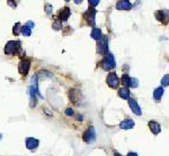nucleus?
<instances>
[{
  "mask_svg": "<svg viewBox=\"0 0 169 156\" xmlns=\"http://www.w3.org/2000/svg\"><path fill=\"white\" fill-rule=\"evenodd\" d=\"M30 94H31V107L35 106L37 101V96L42 98L39 91V83H37V75H33L32 83L30 87Z\"/></svg>",
  "mask_w": 169,
  "mask_h": 156,
  "instance_id": "nucleus-1",
  "label": "nucleus"
},
{
  "mask_svg": "<svg viewBox=\"0 0 169 156\" xmlns=\"http://www.w3.org/2000/svg\"><path fill=\"white\" fill-rule=\"evenodd\" d=\"M21 51V42L9 41L5 46V53L7 55H16Z\"/></svg>",
  "mask_w": 169,
  "mask_h": 156,
  "instance_id": "nucleus-2",
  "label": "nucleus"
},
{
  "mask_svg": "<svg viewBox=\"0 0 169 156\" xmlns=\"http://www.w3.org/2000/svg\"><path fill=\"white\" fill-rule=\"evenodd\" d=\"M101 69L105 71L113 70V69L115 68V60H114L113 54L107 53L106 55H105L104 59H103V61H101Z\"/></svg>",
  "mask_w": 169,
  "mask_h": 156,
  "instance_id": "nucleus-3",
  "label": "nucleus"
},
{
  "mask_svg": "<svg viewBox=\"0 0 169 156\" xmlns=\"http://www.w3.org/2000/svg\"><path fill=\"white\" fill-rule=\"evenodd\" d=\"M82 139L85 143H92V141L96 140V131H95V128L92 126H90L88 129L83 133L82 135Z\"/></svg>",
  "mask_w": 169,
  "mask_h": 156,
  "instance_id": "nucleus-4",
  "label": "nucleus"
},
{
  "mask_svg": "<svg viewBox=\"0 0 169 156\" xmlns=\"http://www.w3.org/2000/svg\"><path fill=\"white\" fill-rule=\"evenodd\" d=\"M97 52L101 55H106L108 53V46H107V38L106 37H101V39L97 41Z\"/></svg>",
  "mask_w": 169,
  "mask_h": 156,
  "instance_id": "nucleus-5",
  "label": "nucleus"
},
{
  "mask_svg": "<svg viewBox=\"0 0 169 156\" xmlns=\"http://www.w3.org/2000/svg\"><path fill=\"white\" fill-rule=\"evenodd\" d=\"M31 68V62L28 59H23L19 62V65H18V71H19V73L21 75H26L28 73V71H30Z\"/></svg>",
  "mask_w": 169,
  "mask_h": 156,
  "instance_id": "nucleus-6",
  "label": "nucleus"
},
{
  "mask_svg": "<svg viewBox=\"0 0 169 156\" xmlns=\"http://www.w3.org/2000/svg\"><path fill=\"white\" fill-rule=\"evenodd\" d=\"M95 16H96V9H94V7H90L85 14V18H86L87 24L90 26L95 27Z\"/></svg>",
  "mask_w": 169,
  "mask_h": 156,
  "instance_id": "nucleus-7",
  "label": "nucleus"
},
{
  "mask_svg": "<svg viewBox=\"0 0 169 156\" xmlns=\"http://www.w3.org/2000/svg\"><path fill=\"white\" fill-rule=\"evenodd\" d=\"M106 82H107V84L110 87V88L116 89L120 84V80H119V78H117V75H116V73H114V72H110V73L108 74V77H107Z\"/></svg>",
  "mask_w": 169,
  "mask_h": 156,
  "instance_id": "nucleus-8",
  "label": "nucleus"
},
{
  "mask_svg": "<svg viewBox=\"0 0 169 156\" xmlns=\"http://www.w3.org/2000/svg\"><path fill=\"white\" fill-rule=\"evenodd\" d=\"M156 18H157L158 20L161 21L162 24H168L169 23V10H165V9H162V10H158L157 12H156Z\"/></svg>",
  "mask_w": 169,
  "mask_h": 156,
  "instance_id": "nucleus-9",
  "label": "nucleus"
},
{
  "mask_svg": "<svg viewBox=\"0 0 169 156\" xmlns=\"http://www.w3.org/2000/svg\"><path fill=\"white\" fill-rule=\"evenodd\" d=\"M129 105H130L131 110L133 111V114H135L137 116H141L142 115V111H141V108L138 105L137 100L133 99V98H129Z\"/></svg>",
  "mask_w": 169,
  "mask_h": 156,
  "instance_id": "nucleus-10",
  "label": "nucleus"
},
{
  "mask_svg": "<svg viewBox=\"0 0 169 156\" xmlns=\"http://www.w3.org/2000/svg\"><path fill=\"white\" fill-rule=\"evenodd\" d=\"M26 148L27 149H36V148L39 147V144H40V141L39 139H36V138H33V137H28V138H26Z\"/></svg>",
  "mask_w": 169,
  "mask_h": 156,
  "instance_id": "nucleus-11",
  "label": "nucleus"
},
{
  "mask_svg": "<svg viewBox=\"0 0 169 156\" xmlns=\"http://www.w3.org/2000/svg\"><path fill=\"white\" fill-rule=\"evenodd\" d=\"M116 8L119 10H130L132 8V3L129 0H120L119 2L116 3Z\"/></svg>",
  "mask_w": 169,
  "mask_h": 156,
  "instance_id": "nucleus-12",
  "label": "nucleus"
},
{
  "mask_svg": "<svg viewBox=\"0 0 169 156\" xmlns=\"http://www.w3.org/2000/svg\"><path fill=\"white\" fill-rule=\"evenodd\" d=\"M70 14H71V11H70V8H68V7H64V8H63L59 14V20H61V21L68 20V18L70 17Z\"/></svg>",
  "mask_w": 169,
  "mask_h": 156,
  "instance_id": "nucleus-13",
  "label": "nucleus"
},
{
  "mask_svg": "<svg viewBox=\"0 0 169 156\" xmlns=\"http://www.w3.org/2000/svg\"><path fill=\"white\" fill-rule=\"evenodd\" d=\"M149 128H150V130H151L154 135H158L161 131V127L157 121H150L149 123Z\"/></svg>",
  "mask_w": 169,
  "mask_h": 156,
  "instance_id": "nucleus-14",
  "label": "nucleus"
},
{
  "mask_svg": "<svg viewBox=\"0 0 169 156\" xmlns=\"http://www.w3.org/2000/svg\"><path fill=\"white\" fill-rule=\"evenodd\" d=\"M134 121L132 119H125L124 121H122L121 124H120V128L121 129H131V128H133L134 127Z\"/></svg>",
  "mask_w": 169,
  "mask_h": 156,
  "instance_id": "nucleus-15",
  "label": "nucleus"
},
{
  "mask_svg": "<svg viewBox=\"0 0 169 156\" xmlns=\"http://www.w3.org/2000/svg\"><path fill=\"white\" fill-rule=\"evenodd\" d=\"M119 96L122 99H129L130 98V90L128 89V87H123L119 90Z\"/></svg>",
  "mask_w": 169,
  "mask_h": 156,
  "instance_id": "nucleus-16",
  "label": "nucleus"
},
{
  "mask_svg": "<svg viewBox=\"0 0 169 156\" xmlns=\"http://www.w3.org/2000/svg\"><path fill=\"white\" fill-rule=\"evenodd\" d=\"M162 94H163V88L162 87H159V88H157L153 91V99L159 101L161 99V97H162Z\"/></svg>",
  "mask_w": 169,
  "mask_h": 156,
  "instance_id": "nucleus-17",
  "label": "nucleus"
},
{
  "mask_svg": "<svg viewBox=\"0 0 169 156\" xmlns=\"http://www.w3.org/2000/svg\"><path fill=\"white\" fill-rule=\"evenodd\" d=\"M92 37L94 39H96V41H98V39H101V37H103L101 30L99 29V28H97V27H95V28L92 29Z\"/></svg>",
  "mask_w": 169,
  "mask_h": 156,
  "instance_id": "nucleus-18",
  "label": "nucleus"
},
{
  "mask_svg": "<svg viewBox=\"0 0 169 156\" xmlns=\"http://www.w3.org/2000/svg\"><path fill=\"white\" fill-rule=\"evenodd\" d=\"M21 33V23H16L12 27V34L16 36H18Z\"/></svg>",
  "mask_w": 169,
  "mask_h": 156,
  "instance_id": "nucleus-19",
  "label": "nucleus"
},
{
  "mask_svg": "<svg viewBox=\"0 0 169 156\" xmlns=\"http://www.w3.org/2000/svg\"><path fill=\"white\" fill-rule=\"evenodd\" d=\"M121 82L124 87H130L131 78L129 77L128 74H123V77H122V79H121Z\"/></svg>",
  "mask_w": 169,
  "mask_h": 156,
  "instance_id": "nucleus-20",
  "label": "nucleus"
},
{
  "mask_svg": "<svg viewBox=\"0 0 169 156\" xmlns=\"http://www.w3.org/2000/svg\"><path fill=\"white\" fill-rule=\"evenodd\" d=\"M21 34L24 36H26V37H28L32 34V30H31V28L27 25H24V26L21 27Z\"/></svg>",
  "mask_w": 169,
  "mask_h": 156,
  "instance_id": "nucleus-21",
  "label": "nucleus"
},
{
  "mask_svg": "<svg viewBox=\"0 0 169 156\" xmlns=\"http://www.w3.org/2000/svg\"><path fill=\"white\" fill-rule=\"evenodd\" d=\"M161 84H162V87L169 86V74H166V75L161 79Z\"/></svg>",
  "mask_w": 169,
  "mask_h": 156,
  "instance_id": "nucleus-22",
  "label": "nucleus"
},
{
  "mask_svg": "<svg viewBox=\"0 0 169 156\" xmlns=\"http://www.w3.org/2000/svg\"><path fill=\"white\" fill-rule=\"evenodd\" d=\"M55 30H59L62 28V24H61V20H56L55 23L53 24V26H52Z\"/></svg>",
  "mask_w": 169,
  "mask_h": 156,
  "instance_id": "nucleus-23",
  "label": "nucleus"
},
{
  "mask_svg": "<svg viewBox=\"0 0 169 156\" xmlns=\"http://www.w3.org/2000/svg\"><path fill=\"white\" fill-rule=\"evenodd\" d=\"M139 86V82H138L137 79H132L131 78V82H130V87L131 88H137V87Z\"/></svg>",
  "mask_w": 169,
  "mask_h": 156,
  "instance_id": "nucleus-24",
  "label": "nucleus"
},
{
  "mask_svg": "<svg viewBox=\"0 0 169 156\" xmlns=\"http://www.w3.org/2000/svg\"><path fill=\"white\" fill-rule=\"evenodd\" d=\"M45 11H46V14H48V15H50L51 12L53 11V7L51 6V5H46V6H45Z\"/></svg>",
  "mask_w": 169,
  "mask_h": 156,
  "instance_id": "nucleus-25",
  "label": "nucleus"
},
{
  "mask_svg": "<svg viewBox=\"0 0 169 156\" xmlns=\"http://www.w3.org/2000/svg\"><path fill=\"white\" fill-rule=\"evenodd\" d=\"M89 5H90V7H96L99 3V0H88Z\"/></svg>",
  "mask_w": 169,
  "mask_h": 156,
  "instance_id": "nucleus-26",
  "label": "nucleus"
},
{
  "mask_svg": "<svg viewBox=\"0 0 169 156\" xmlns=\"http://www.w3.org/2000/svg\"><path fill=\"white\" fill-rule=\"evenodd\" d=\"M65 115L67 116L73 115V110H72V108H67V110H65Z\"/></svg>",
  "mask_w": 169,
  "mask_h": 156,
  "instance_id": "nucleus-27",
  "label": "nucleus"
},
{
  "mask_svg": "<svg viewBox=\"0 0 169 156\" xmlns=\"http://www.w3.org/2000/svg\"><path fill=\"white\" fill-rule=\"evenodd\" d=\"M25 25H27V26L30 27L31 29H32V28H34V27H35V24L33 23V21H27V23L25 24Z\"/></svg>",
  "mask_w": 169,
  "mask_h": 156,
  "instance_id": "nucleus-28",
  "label": "nucleus"
},
{
  "mask_svg": "<svg viewBox=\"0 0 169 156\" xmlns=\"http://www.w3.org/2000/svg\"><path fill=\"white\" fill-rule=\"evenodd\" d=\"M128 156H139L137 153H134V152H130V153L128 154Z\"/></svg>",
  "mask_w": 169,
  "mask_h": 156,
  "instance_id": "nucleus-29",
  "label": "nucleus"
},
{
  "mask_svg": "<svg viewBox=\"0 0 169 156\" xmlns=\"http://www.w3.org/2000/svg\"><path fill=\"white\" fill-rule=\"evenodd\" d=\"M114 156H122V155L119 153V152H116V150H114Z\"/></svg>",
  "mask_w": 169,
  "mask_h": 156,
  "instance_id": "nucleus-30",
  "label": "nucleus"
},
{
  "mask_svg": "<svg viewBox=\"0 0 169 156\" xmlns=\"http://www.w3.org/2000/svg\"><path fill=\"white\" fill-rule=\"evenodd\" d=\"M82 0H74V3H80Z\"/></svg>",
  "mask_w": 169,
  "mask_h": 156,
  "instance_id": "nucleus-31",
  "label": "nucleus"
},
{
  "mask_svg": "<svg viewBox=\"0 0 169 156\" xmlns=\"http://www.w3.org/2000/svg\"><path fill=\"white\" fill-rule=\"evenodd\" d=\"M81 117H82L81 115H78V120H82V118Z\"/></svg>",
  "mask_w": 169,
  "mask_h": 156,
  "instance_id": "nucleus-32",
  "label": "nucleus"
},
{
  "mask_svg": "<svg viewBox=\"0 0 169 156\" xmlns=\"http://www.w3.org/2000/svg\"><path fill=\"white\" fill-rule=\"evenodd\" d=\"M0 139H1V134H0Z\"/></svg>",
  "mask_w": 169,
  "mask_h": 156,
  "instance_id": "nucleus-33",
  "label": "nucleus"
},
{
  "mask_svg": "<svg viewBox=\"0 0 169 156\" xmlns=\"http://www.w3.org/2000/svg\"><path fill=\"white\" fill-rule=\"evenodd\" d=\"M65 1H70V0H65Z\"/></svg>",
  "mask_w": 169,
  "mask_h": 156,
  "instance_id": "nucleus-34",
  "label": "nucleus"
}]
</instances>
